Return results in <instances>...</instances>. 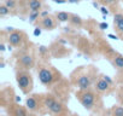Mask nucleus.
I'll return each instance as SVG.
<instances>
[{"instance_id": "f257e3e1", "label": "nucleus", "mask_w": 123, "mask_h": 116, "mask_svg": "<svg viewBox=\"0 0 123 116\" xmlns=\"http://www.w3.org/2000/svg\"><path fill=\"white\" fill-rule=\"evenodd\" d=\"M17 79V84L19 86V88L22 90L23 93H28L31 91L33 88V81H31V76L30 74H28L27 71H19L16 76Z\"/></svg>"}, {"instance_id": "f03ea898", "label": "nucleus", "mask_w": 123, "mask_h": 116, "mask_svg": "<svg viewBox=\"0 0 123 116\" xmlns=\"http://www.w3.org/2000/svg\"><path fill=\"white\" fill-rule=\"evenodd\" d=\"M82 93L79 96L80 97V102L81 104L83 105V108H86L87 110H91L93 106H94V100H95V97L92 92L89 91H81Z\"/></svg>"}, {"instance_id": "7ed1b4c3", "label": "nucleus", "mask_w": 123, "mask_h": 116, "mask_svg": "<svg viewBox=\"0 0 123 116\" xmlns=\"http://www.w3.org/2000/svg\"><path fill=\"white\" fill-rule=\"evenodd\" d=\"M39 80H40V82H41L42 85L49 86V85L53 82L54 76H53V74H52V71H51L49 69H47V68H41V69L39 70Z\"/></svg>"}, {"instance_id": "20e7f679", "label": "nucleus", "mask_w": 123, "mask_h": 116, "mask_svg": "<svg viewBox=\"0 0 123 116\" xmlns=\"http://www.w3.org/2000/svg\"><path fill=\"white\" fill-rule=\"evenodd\" d=\"M91 85H92V80L87 75H82L77 80V86H79L80 91H87L91 87Z\"/></svg>"}, {"instance_id": "39448f33", "label": "nucleus", "mask_w": 123, "mask_h": 116, "mask_svg": "<svg viewBox=\"0 0 123 116\" xmlns=\"http://www.w3.org/2000/svg\"><path fill=\"white\" fill-rule=\"evenodd\" d=\"M22 38H23V35H22L21 33H18V32H12V33L9 35L7 41H9V44L12 45V46H19V45L22 44V40H23Z\"/></svg>"}, {"instance_id": "423d86ee", "label": "nucleus", "mask_w": 123, "mask_h": 116, "mask_svg": "<svg viewBox=\"0 0 123 116\" xmlns=\"http://www.w3.org/2000/svg\"><path fill=\"white\" fill-rule=\"evenodd\" d=\"M19 61H21V64L25 69H30L34 65V59H33V57L30 54H23V56H21Z\"/></svg>"}, {"instance_id": "0eeeda50", "label": "nucleus", "mask_w": 123, "mask_h": 116, "mask_svg": "<svg viewBox=\"0 0 123 116\" xmlns=\"http://www.w3.org/2000/svg\"><path fill=\"white\" fill-rule=\"evenodd\" d=\"M109 86H110V84L107 82V81H105L104 79H100V80H98L97 81V84H95V90L98 91V92H106L107 90H109Z\"/></svg>"}, {"instance_id": "6e6552de", "label": "nucleus", "mask_w": 123, "mask_h": 116, "mask_svg": "<svg viewBox=\"0 0 123 116\" xmlns=\"http://www.w3.org/2000/svg\"><path fill=\"white\" fill-rule=\"evenodd\" d=\"M41 24H42V27L45 28V29H47V30H52L53 28H54V21L51 18V17H45V18H42V21H41Z\"/></svg>"}, {"instance_id": "1a4fd4ad", "label": "nucleus", "mask_w": 123, "mask_h": 116, "mask_svg": "<svg viewBox=\"0 0 123 116\" xmlns=\"http://www.w3.org/2000/svg\"><path fill=\"white\" fill-rule=\"evenodd\" d=\"M48 109H49V111L53 112V114H60L62 111H63V105H62V103H59L58 100H54L53 104H52Z\"/></svg>"}, {"instance_id": "9d476101", "label": "nucleus", "mask_w": 123, "mask_h": 116, "mask_svg": "<svg viewBox=\"0 0 123 116\" xmlns=\"http://www.w3.org/2000/svg\"><path fill=\"white\" fill-rule=\"evenodd\" d=\"M57 19L59 21V22H62V23H64V22H68V21H70V18H71V15L70 13H68V12H64V11H60V12H57Z\"/></svg>"}, {"instance_id": "9b49d317", "label": "nucleus", "mask_w": 123, "mask_h": 116, "mask_svg": "<svg viewBox=\"0 0 123 116\" xmlns=\"http://www.w3.org/2000/svg\"><path fill=\"white\" fill-rule=\"evenodd\" d=\"M42 6L41 0H29V9L30 11H40Z\"/></svg>"}, {"instance_id": "f8f14e48", "label": "nucleus", "mask_w": 123, "mask_h": 116, "mask_svg": "<svg viewBox=\"0 0 123 116\" xmlns=\"http://www.w3.org/2000/svg\"><path fill=\"white\" fill-rule=\"evenodd\" d=\"M27 108L29 110H36L37 109V100L34 98V97H29L27 98Z\"/></svg>"}, {"instance_id": "ddd939ff", "label": "nucleus", "mask_w": 123, "mask_h": 116, "mask_svg": "<svg viewBox=\"0 0 123 116\" xmlns=\"http://www.w3.org/2000/svg\"><path fill=\"white\" fill-rule=\"evenodd\" d=\"M113 64L116 65V68L118 69H123V56L121 54H117L113 59Z\"/></svg>"}, {"instance_id": "4468645a", "label": "nucleus", "mask_w": 123, "mask_h": 116, "mask_svg": "<svg viewBox=\"0 0 123 116\" xmlns=\"http://www.w3.org/2000/svg\"><path fill=\"white\" fill-rule=\"evenodd\" d=\"M70 22H71L74 26H76V27H81V24H82V19H81V17L77 16V15H71Z\"/></svg>"}, {"instance_id": "2eb2a0df", "label": "nucleus", "mask_w": 123, "mask_h": 116, "mask_svg": "<svg viewBox=\"0 0 123 116\" xmlns=\"http://www.w3.org/2000/svg\"><path fill=\"white\" fill-rule=\"evenodd\" d=\"M13 116H27V111L22 106H17L13 111Z\"/></svg>"}, {"instance_id": "dca6fc26", "label": "nucleus", "mask_w": 123, "mask_h": 116, "mask_svg": "<svg viewBox=\"0 0 123 116\" xmlns=\"http://www.w3.org/2000/svg\"><path fill=\"white\" fill-rule=\"evenodd\" d=\"M39 16H40V11H30V13H29V22L30 23L35 22L39 18Z\"/></svg>"}, {"instance_id": "f3484780", "label": "nucleus", "mask_w": 123, "mask_h": 116, "mask_svg": "<svg viewBox=\"0 0 123 116\" xmlns=\"http://www.w3.org/2000/svg\"><path fill=\"white\" fill-rule=\"evenodd\" d=\"M54 100H55V99H54V98H53L52 96H46V97H45V100H43V102H45V105H46L47 108H49V106H51V105L53 104V102H54Z\"/></svg>"}, {"instance_id": "a211bd4d", "label": "nucleus", "mask_w": 123, "mask_h": 116, "mask_svg": "<svg viewBox=\"0 0 123 116\" xmlns=\"http://www.w3.org/2000/svg\"><path fill=\"white\" fill-rule=\"evenodd\" d=\"M9 12H10V9H9L5 4L0 6V16H6Z\"/></svg>"}, {"instance_id": "6ab92c4d", "label": "nucleus", "mask_w": 123, "mask_h": 116, "mask_svg": "<svg viewBox=\"0 0 123 116\" xmlns=\"http://www.w3.org/2000/svg\"><path fill=\"white\" fill-rule=\"evenodd\" d=\"M113 116H123V106H117L113 109Z\"/></svg>"}, {"instance_id": "aec40b11", "label": "nucleus", "mask_w": 123, "mask_h": 116, "mask_svg": "<svg viewBox=\"0 0 123 116\" xmlns=\"http://www.w3.org/2000/svg\"><path fill=\"white\" fill-rule=\"evenodd\" d=\"M5 5L11 10V9H15L16 7V0H5Z\"/></svg>"}, {"instance_id": "412c9836", "label": "nucleus", "mask_w": 123, "mask_h": 116, "mask_svg": "<svg viewBox=\"0 0 123 116\" xmlns=\"http://www.w3.org/2000/svg\"><path fill=\"white\" fill-rule=\"evenodd\" d=\"M122 19H123V15H122V13H116L115 17H113V23H115V26H117Z\"/></svg>"}, {"instance_id": "4be33fe9", "label": "nucleus", "mask_w": 123, "mask_h": 116, "mask_svg": "<svg viewBox=\"0 0 123 116\" xmlns=\"http://www.w3.org/2000/svg\"><path fill=\"white\" fill-rule=\"evenodd\" d=\"M107 28H109L107 22H101V23H99V29H100V30H105V29H107Z\"/></svg>"}, {"instance_id": "5701e85b", "label": "nucleus", "mask_w": 123, "mask_h": 116, "mask_svg": "<svg viewBox=\"0 0 123 116\" xmlns=\"http://www.w3.org/2000/svg\"><path fill=\"white\" fill-rule=\"evenodd\" d=\"M33 34H34V36H40V35H41V28H39V27H36V28L34 29V32H33Z\"/></svg>"}, {"instance_id": "b1692460", "label": "nucleus", "mask_w": 123, "mask_h": 116, "mask_svg": "<svg viewBox=\"0 0 123 116\" xmlns=\"http://www.w3.org/2000/svg\"><path fill=\"white\" fill-rule=\"evenodd\" d=\"M99 10H100V12H101L103 15H106V16H107V15L110 13V12H109V10H107V9H106L105 6H101V7H100Z\"/></svg>"}, {"instance_id": "393cba45", "label": "nucleus", "mask_w": 123, "mask_h": 116, "mask_svg": "<svg viewBox=\"0 0 123 116\" xmlns=\"http://www.w3.org/2000/svg\"><path fill=\"white\" fill-rule=\"evenodd\" d=\"M47 51H48V50H47V47H45V46H40V47H39V52H40L41 54H45Z\"/></svg>"}, {"instance_id": "a878e982", "label": "nucleus", "mask_w": 123, "mask_h": 116, "mask_svg": "<svg viewBox=\"0 0 123 116\" xmlns=\"http://www.w3.org/2000/svg\"><path fill=\"white\" fill-rule=\"evenodd\" d=\"M116 27H117V29H118L121 33H123V19H122V21H121V22H119V23L116 26Z\"/></svg>"}, {"instance_id": "bb28decb", "label": "nucleus", "mask_w": 123, "mask_h": 116, "mask_svg": "<svg viewBox=\"0 0 123 116\" xmlns=\"http://www.w3.org/2000/svg\"><path fill=\"white\" fill-rule=\"evenodd\" d=\"M104 80H105V81H107V82H109L110 85H111V84L113 82V81H112V79H111L110 76H107V75H105V76H104Z\"/></svg>"}, {"instance_id": "cd10ccee", "label": "nucleus", "mask_w": 123, "mask_h": 116, "mask_svg": "<svg viewBox=\"0 0 123 116\" xmlns=\"http://www.w3.org/2000/svg\"><path fill=\"white\" fill-rule=\"evenodd\" d=\"M53 1L55 4H65V3H68V0H53Z\"/></svg>"}, {"instance_id": "c85d7f7f", "label": "nucleus", "mask_w": 123, "mask_h": 116, "mask_svg": "<svg viewBox=\"0 0 123 116\" xmlns=\"http://www.w3.org/2000/svg\"><path fill=\"white\" fill-rule=\"evenodd\" d=\"M47 15H48V11H43V12H41V13H40V16H41L42 18L47 17Z\"/></svg>"}, {"instance_id": "c756f323", "label": "nucleus", "mask_w": 123, "mask_h": 116, "mask_svg": "<svg viewBox=\"0 0 123 116\" xmlns=\"http://www.w3.org/2000/svg\"><path fill=\"white\" fill-rule=\"evenodd\" d=\"M92 5H93V7H95V9H100V6H99V4H98L97 1H93Z\"/></svg>"}, {"instance_id": "7c9ffc66", "label": "nucleus", "mask_w": 123, "mask_h": 116, "mask_svg": "<svg viewBox=\"0 0 123 116\" xmlns=\"http://www.w3.org/2000/svg\"><path fill=\"white\" fill-rule=\"evenodd\" d=\"M103 1H104V3H106V4H113V3L116 1V0H103Z\"/></svg>"}, {"instance_id": "2f4dec72", "label": "nucleus", "mask_w": 123, "mask_h": 116, "mask_svg": "<svg viewBox=\"0 0 123 116\" xmlns=\"http://www.w3.org/2000/svg\"><path fill=\"white\" fill-rule=\"evenodd\" d=\"M6 48H5V45L4 44H0V51H1V52H4Z\"/></svg>"}, {"instance_id": "473e14b6", "label": "nucleus", "mask_w": 123, "mask_h": 116, "mask_svg": "<svg viewBox=\"0 0 123 116\" xmlns=\"http://www.w3.org/2000/svg\"><path fill=\"white\" fill-rule=\"evenodd\" d=\"M109 38H110V39H113V40H117V39H118V38H117L116 35H113V34H109Z\"/></svg>"}, {"instance_id": "72a5a7b5", "label": "nucleus", "mask_w": 123, "mask_h": 116, "mask_svg": "<svg viewBox=\"0 0 123 116\" xmlns=\"http://www.w3.org/2000/svg\"><path fill=\"white\" fill-rule=\"evenodd\" d=\"M80 1V0H68V3H70V4H77Z\"/></svg>"}, {"instance_id": "f704fd0d", "label": "nucleus", "mask_w": 123, "mask_h": 116, "mask_svg": "<svg viewBox=\"0 0 123 116\" xmlns=\"http://www.w3.org/2000/svg\"><path fill=\"white\" fill-rule=\"evenodd\" d=\"M6 32H13V28L12 27H7L6 28Z\"/></svg>"}, {"instance_id": "c9c22d12", "label": "nucleus", "mask_w": 123, "mask_h": 116, "mask_svg": "<svg viewBox=\"0 0 123 116\" xmlns=\"http://www.w3.org/2000/svg\"><path fill=\"white\" fill-rule=\"evenodd\" d=\"M16 102L19 103V102H21V97H16Z\"/></svg>"}, {"instance_id": "e433bc0d", "label": "nucleus", "mask_w": 123, "mask_h": 116, "mask_svg": "<svg viewBox=\"0 0 123 116\" xmlns=\"http://www.w3.org/2000/svg\"><path fill=\"white\" fill-rule=\"evenodd\" d=\"M4 67H5V63L1 62V63H0V68H4Z\"/></svg>"}, {"instance_id": "4c0bfd02", "label": "nucleus", "mask_w": 123, "mask_h": 116, "mask_svg": "<svg viewBox=\"0 0 123 116\" xmlns=\"http://www.w3.org/2000/svg\"><path fill=\"white\" fill-rule=\"evenodd\" d=\"M122 104H123V98H122Z\"/></svg>"}]
</instances>
